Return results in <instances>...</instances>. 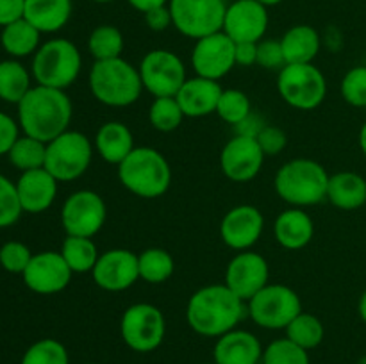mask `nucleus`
<instances>
[{
    "instance_id": "29",
    "label": "nucleus",
    "mask_w": 366,
    "mask_h": 364,
    "mask_svg": "<svg viewBox=\"0 0 366 364\" xmlns=\"http://www.w3.org/2000/svg\"><path fill=\"white\" fill-rule=\"evenodd\" d=\"M39 36L41 32L29 24L25 18L13 21V24L6 25L0 34V41H2L4 50L13 57H27L31 54H36L39 49Z\"/></svg>"
},
{
    "instance_id": "21",
    "label": "nucleus",
    "mask_w": 366,
    "mask_h": 364,
    "mask_svg": "<svg viewBox=\"0 0 366 364\" xmlns=\"http://www.w3.org/2000/svg\"><path fill=\"white\" fill-rule=\"evenodd\" d=\"M16 191L24 213H45L56 200L57 181L45 168L21 171L16 182Z\"/></svg>"
},
{
    "instance_id": "42",
    "label": "nucleus",
    "mask_w": 366,
    "mask_h": 364,
    "mask_svg": "<svg viewBox=\"0 0 366 364\" xmlns=\"http://www.w3.org/2000/svg\"><path fill=\"white\" fill-rule=\"evenodd\" d=\"M342 96L354 107H366V66H356L342 81Z\"/></svg>"
},
{
    "instance_id": "45",
    "label": "nucleus",
    "mask_w": 366,
    "mask_h": 364,
    "mask_svg": "<svg viewBox=\"0 0 366 364\" xmlns=\"http://www.w3.org/2000/svg\"><path fill=\"white\" fill-rule=\"evenodd\" d=\"M18 131H20V127H18L16 121L9 114L0 113V156L9 153L11 146L20 138Z\"/></svg>"
},
{
    "instance_id": "52",
    "label": "nucleus",
    "mask_w": 366,
    "mask_h": 364,
    "mask_svg": "<svg viewBox=\"0 0 366 364\" xmlns=\"http://www.w3.org/2000/svg\"><path fill=\"white\" fill-rule=\"evenodd\" d=\"M360 146H361V150H363V153L366 156V121H365L363 127H361V131H360Z\"/></svg>"
},
{
    "instance_id": "16",
    "label": "nucleus",
    "mask_w": 366,
    "mask_h": 364,
    "mask_svg": "<svg viewBox=\"0 0 366 364\" xmlns=\"http://www.w3.org/2000/svg\"><path fill=\"white\" fill-rule=\"evenodd\" d=\"M71 275L74 271L70 270L61 252L46 250L32 256L21 277L31 291L38 295H56L68 288Z\"/></svg>"
},
{
    "instance_id": "27",
    "label": "nucleus",
    "mask_w": 366,
    "mask_h": 364,
    "mask_svg": "<svg viewBox=\"0 0 366 364\" xmlns=\"http://www.w3.org/2000/svg\"><path fill=\"white\" fill-rule=\"evenodd\" d=\"M327 200L342 211H356L366 203V181L354 171H340L329 177Z\"/></svg>"
},
{
    "instance_id": "13",
    "label": "nucleus",
    "mask_w": 366,
    "mask_h": 364,
    "mask_svg": "<svg viewBox=\"0 0 366 364\" xmlns=\"http://www.w3.org/2000/svg\"><path fill=\"white\" fill-rule=\"evenodd\" d=\"M107 218V207L102 196L92 189L71 193L61 209V225L66 236L93 238L102 231Z\"/></svg>"
},
{
    "instance_id": "8",
    "label": "nucleus",
    "mask_w": 366,
    "mask_h": 364,
    "mask_svg": "<svg viewBox=\"0 0 366 364\" xmlns=\"http://www.w3.org/2000/svg\"><path fill=\"white\" fill-rule=\"evenodd\" d=\"M247 313L257 327L285 330L293 318L302 313V302L295 289L285 284H268L247 302Z\"/></svg>"
},
{
    "instance_id": "28",
    "label": "nucleus",
    "mask_w": 366,
    "mask_h": 364,
    "mask_svg": "<svg viewBox=\"0 0 366 364\" xmlns=\"http://www.w3.org/2000/svg\"><path fill=\"white\" fill-rule=\"evenodd\" d=\"M286 64L313 63L320 52V36L311 25H293L281 38Z\"/></svg>"
},
{
    "instance_id": "47",
    "label": "nucleus",
    "mask_w": 366,
    "mask_h": 364,
    "mask_svg": "<svg viewBox=\"0 0 366 364\" xmlns=\"http://www.w3.org/2000/svg\"><path fill=\"white\" fill-rule=\"evenodd\" d=\"M25 0H0V25L13 24V21L24 18Z\"/></svg>"
},
{
    "instance_id": "35",
    "label": "nucleus",
    "mask_w": 366,
    "mask_h": 364,
    "mask_svg": "<svg viewBox=\"0 0 366 364\" xmlns=\"http://www.w3.org/2000/svg\"><path fill=\"white\" fill-rule=\"evenodd\" d=\"M88 50L95 61L117 59L124 52V36L113 25H99L89 34Z\"/></svg>"
},
{
    "instance_id": "48",
    "label": "nucleus",
    "mask_w": 366,
    "mask_h": 364,
    "mask_svg": "<svg viewBox=\"0 0 366 364\" xmlns=\"http://www.w3.org/2000/svg\"><path fill=\"white\" fill-rule=\"evenodd\" d=\"M264 121L259 114H254L250 113L249 116L245 118L243 121H239L238 125H234V134L238 136H247V138H254L256 139L259 136V132L263 131L264 127Z\"/></svg>"
},
{
    "instance_id": "5",
    "label": "nucleus",
    "mask_w": 366,
    "mask_h": 364,
    "mask_svg": "<svg viewBox=\"0 0 366 364\" xmlns=\"http://www.w3.org/2000/svg\"><path fill=\"white\" fill-rule=\"evenodd\" d=\"M89 91L100 103L127 107L138 102L143 91L139 70L122 57L95 61L89 70Z\"/></svg>"
},
{
    "instance_id": "24",
    "label": "nucleus",
    "mask_w": 366,
    "mask_h": 364,
    "mask_svg": "<svg viewBox=\"0 0 366 364\" xmlns=\"http://www.w3.org/2000/svg\"><path fill=\"white\" fill-rule=\"evenodd\" d=\"M274 236L286 250H300L311 243L315 236V221L300 207H292L277 216Z\"/></svg>"
},
{
    "instance_id": "56",
    "label": "nucleus",
    "mask_w": 366,
    "mask_h": 364,
    "mask_svg": "<svg viewBox=\"0 0 366 364\" xmlns=\"http://www.w3.org/2000/svg\"><path fill=\"white\" fill-rule=\"evenodd\" d=\"M86 364H97V363H86Z\"/></svg>"
},
{
    "instance_id": "6",
    "label": "nucleus",
    "mask_w": 366,
    "mask_h": 364,
    "mask_svg": "<svg viewBox=\"0 0 366 364\" xmlns=\"http://www.w3.org/2000/svg\"><path fill=\"white\" fill-rule=\"evenodd\" d=\"M82 57L77 46L64 38L43 43L32 59V77L39 86L66 89L81 75Z\"/></svg>"
},
{
    "instance_id": "25",
    "label": "nucleus",
    "mask_w": 366,
    "mask_h": 364,
    "mask_svg": "<svg viewBox=\"0 0 366 364\" xmlns=\"http://www.w3.org/2000/svg\"><path fill=\"white\" fill-rule=\"evenodd\" d=\"M95 148L106 163L118 166L136 148L131 128L122 121H106L95 134Z\"/></svg>"
},
{
    "instance_id": "10",
    "label": "nucleus",
    "mask_w": 366,
    "mask_h": 364,
    "mask_svg": "<svg viewBox=\"0 0 366 364\" xmlns=\"http://www.w3.org/2000/svg\"><path fill=\"white\" fill-rule=\"evenodd\" d=\"M164 334H167L164 314L152 303H132L122 314L120 335L132 352H154L161 346Z\"/></svg>"
},
{
    "instance_id": "58",
    "label": "nucleus",
    "mask_w": 366,
    "mask_h": 364,
    "mask_svg": "<svg viewBox=\"0 0 366 364\" xmlns=\"http://www.w3.org/2000/svg\"><path fill=\"white\" fill-rule=\"evenodd\" d=\"M224 2H225V0H224Z\"/></svg>"
},
{
    "instance_id": "14",
    "label": "nucleus",
    "mask_w": 366,
    "mask_h": 364,
    "mask_svg": "<svg viewBox=\"0 0 366 364\" xmlns=\"http://www.w3.org/2000/svg\"><path fill=\"white\" fill-rule=\"evenodd\" d=\"M236 66V43L224 31L197 39L192 68L199 77L220 81Z\"/></svg>"
},
{
    "instance_id": "44",
    "label": "nucleus",
    "mask_w": 366,
    "mask_h": 364,
    "mask_svg": "<svg viewBox=\"0 0 366 364\" xmlns=\"http://www.w3.org/2000/svg\"><path fill=\"white\" fill-rule=\"evenodd\" d=\"M257 145L261 146L264 156H279L282 150L288 145V138L282 128L275 127V125H264L263 131L256 138Z\"/></svg>"
},
{
    "instance_id": "1",
    "label": "nucleus",
    "mask_w": 366,
    "mask_h": 364,
    "mask_svg": "<svg viewBox=\"0 0 366 364\" xmlns=\"http://www.w3.org/2000/svg\"><path fill=\"white\" fill-rule=\"evenodd\" d=\"M245 314V302L225 284L197 289L188 300L186 320L193 332L204 338H220L238 328Z\"/></svg>"
},
{
    "instance_id": "9",
    "label": "nucleus",
    "mask_w": 366,
    "mask_h": 364,
    "mask_svg": "<svg viewBox=\"0 0 366 364\" xmlns=\"http://www.w3.org/2000/svg\"><path fill=\"white\" fill-rule=\"evenodd\" d=\"M277 91L288 106L313 111L327 96V81L313 63L286 64L277 75Z\"/></svg>"
},
{
    "instance_id": "34",
    "label": "nucleus",
    "mask_w": 366,
    "mask_h": 364,
    "mask_svg": "<svg viewBox=\"0 0 366 364\" xmlns=\"http://www.w3.org/2000/svg\"><path fill=\"white\" fill-rule=\"evenodd\" d=\"M7 157H9L11 164H13L14 168H18L20 171L45 168L46 143L24 134L14 141V145L11 146Z\"/></svg>"
},
{
    "instance_id": "36",
    "label": "nucleus",
    "mask_w": 366,
    "mask_h": 364,
    "mask_svg": "<svg viewBox=\"0 0 366 364\" xmlns=\"http://www.w3.org/2000/svg\"><path fill=\"white\" fill-rule=\"evenodd\" d=\"M184 118V113L175 96H159L150 103L149 121L156 131L174 132L175 128L181 127Z\"/></svg>"
},
{
    "instance_id": "31",
    "label": "nucleus",
    "mask_w": 366,
    "mask_h": 364,
    "mask_svg": "<svg viewBox=\"0 0 366 364\" xmlns=\"http://www.w3.org/2000/svg\"><path fill=\"white\" fill-rule=\"evenodd\" d=\"M61 256L74 273H92L100 253L92 238L66 236L61 246Z\"/></svg>"
},
{
    "instance_id": "43",
    "label": "nucleus",
    "mask_w": 366,
    "mask_h": 364,
    "mask_svg": "<svg viewBox=\"0 0 366 364\" xmlns=\"http://www.w3.org/2000/svg\"><path fill=\"white\" fill-rule=\"evenodd\" d=\"M257 66L264 70H282L286 66L285 52H282L281 39H264L257 41Z\"/></svg>"
},
{
    "instance_id": "32",
    "label": "nucleus",
    "mask_w": 366,
    "mask_h": 364,
    "mask_svg": "<svg viewBox=\"0 0 366 364\" xmlns=\"http://www.w3.org/2000/svg\"><path fill=\"white\" fill-rule=\"evenodd\" d=\"M139 278L147 284H163L174 275V257L164 248H147L138 253Z\"/></svg>"
},
{
    "instance_id": "54",
    "label": "nucleus",
    "mask_w": 366,
    "mask_h": 364,
    "mask_svg": "<svg viewBox=\"0 0 366 364\" xmlns=\"http://www.w3.org/2000/svg\"><path fill=\"white\" fill-rule=\"evenodd\" d=\"M93 2H99V4H107V2H113V0H93Z\"/></svg>"
},
{
    "instance_id": "37",
    "label": "nucleus",
    "mask_w": 366,
    "mask_h": 364,
    "mask_svg": "<svg viewBox=\"0 0 366 364\" xmlns=\"http://www.w3.org/2000/svg\"><path fill=\"white\" fill-rule=\"evenodd\" d=\"M252 113V103L242 89H224L217 106V114L229 125H238Z\"/></svg>"
},
{
    "instance_id": "4",
    "label": "nucleus",
    "mask_w": 366,
    "mask_h": 364,
    "mask_svg": "<svg viewBox=\"0 0 366 364\" xmlns=\"http://www.w3.org/2000/svg\"><path fill=\"white\" fill-rule=\"evenodd\" d=\"M327 170L313 159H292L279 168L274 186L279 198L293 207H310L327 200Z\"/></svg>"
},
{
    "instance_id": "18",
    "label": "nucleus",
    "mask_w": 366,
    "mask_h": 364,
    "mask_svg": "<svg viewBox=\"0 0 366 364\" xmlns=\"http://www.w3.org/2000/svg\"><path fill=\"white\" fill-rule=\"evenodd\" d=\"M264 153L254 138L234 134L220 153L222 173L232 182H249L257 177L264 163Z\"/></svg>"
},
{
    "instance_id": "46",
    "label": "nucleus",
    "mask_w": 366,
    "mask_h": 364,
    "mask_svg": "<svg viewBox=\"0 0 366 364\" xmlns=\"http://www.w3.org/2000/svg\"><path fill=\"white\" fill-rule=\"evenodd\" d=\"M145 21H147V25H149L150 31H156V32L167 31V29L172 25L170 7L161 6V7H156V9L147 11Z\"/></svg>"
},
{
    "instance_id": "49",
    "label": "nucleus",
    "mask_w": 366,
    "mask_h": 364,
    "mask_svg": "<svg viewBox=\"0 0 366 364\" xmlns=\"http://www.w3.org/2000/svg\"><path fill=\"white\" fill-rule=\"evenodd\" d=\"M257 43H236V64L239 66H252L256 64Z\"/></svg>"
},
{
    "instance_id": "55",
    "label": "nucleus",
    "mask_w": 366,
    "mask_h": 364,
    "mask_svg": "<svg viewBox=\"0 0 366 364\" xmlns=\"http://www.w3.org/2000/svg\"><path fill=\"white\" fill-rule=\"evenodd\" d=\"M200 364H217V363H200Z\"/></svg>"
},
{
    "instance_id": "11",
    "label": "nucleus",
    "mask_w": 366,
    "mask_h": 364,
    "mask_svg": "<svg viewBox=\"0 0 366 364\" xmlns=\"http://www.w3.org/2000/svg\"><path fill=\"white\" fill-rule=\"evenodd\" d=\"M172 25L188 38L200 39L224 29V0H170Z\"/></svg>"
},
{
    "instance_id": "57",
    "label": "nucleus",
    "mask_w": 366,
    "mask_h": 364,
    "mask_svg": "<svg viewBox=\"0 0 366 364\" xmlns=\"http://www.w3.org/2000/svg\"><path fill=\"white\" fill-rule=\"evenodd\" d=\"M365 109H366V107H365Z\"/></svg>"
},
{
    "instance_id": "30",
    "label": "nucleus",
    "mask_w": 366,
    "mask_h": 364,
    "mask_svg": "<svg viewBox=\"0 0 366 364\" xmlns=\"http://www.w3.org/2000/svg\"><path fill=\"white\" fill-rule=\"evenodd\" d=\"M31 88V74L24 64L14 59L0 63V100L18 106Z\"/></svg>"
},
{
    "instance_id": "50",
    "label": "nucleus",
    "mask_w": 366,
    "mask_h": 364,
    "mask_svg": "<svg viewBox=\"0 0 366 364\" xmlns=\"http://www.w3.org/2000/svg\"><path fill=\"white\" fill-rule=\"evenodd\" d=\"M129 4H131L134 9L142 11V13L145 14L147 11L156 9V7H161V6H167L168 0H129Z\"/></svg>"
},
{
    "instance_id": "17",
    "label": "nucleus",
    "mask_w": 366,
    "mask_h": 364,
    "mask_svg": "<svg viewBox=\"0 0 366 364\" xmlns=\"http://www.w3.org/2000/svg\"><path fill=\"white\" fill-rule=\"evenodd\" d=\"M93 282L104 291L120 293L132 288L139 278L138 253L125 248H113L100 253L92 271Z\"/></svg>"
},
{
    "instance_id": "38",
    "label": "nucleus",
    "mask_w": 366,
    "mask_h": 364,
    "mask_svg": "<svg viewBox=\"0 0 366 364\" xmlns=\"http://www.w3.org/2000/svg\"><path fill=\"white\" fill-rule=\"evenodd\" d=\"M20 364H70V355L57 339H39L27 348Z\"/></svg>"
},
{
    "instance_id": "41",
    "label": "nucleus",
    "mask_w": 366,
    "mask_h": 364,
    "mask_svg": "<svg viewBox=\"0 0 366 364\" xmlns=\"http://www.w3.org/2000/svg\"><path fill=\"white\" fill-rule=\"evenodd\" d=\"M34 253L20 241H7L0 246V266L14 275H21L31 263Z\"/></svg>"
},
{
    "instance_id": "19",
    "label": "nucleus",
    "mask_w": 366,
    "mask_h": 364,
    "mask_svg": "<svg viewBox=\"0 0 366 364\" xmlns=\"http://www.w3.org/2000/svg\"><path fill=\"white\" fill-rule=\"evenodd\" d=\"M264 228V216L256 206L242 203L227 211L220 223V238L229 248L245 252L257 241Z\"/></svg>"
},
{
    "instance_id": "39",
    "label": "nucleus",
    "mask_w": 366,
    "mask_h": 364,
    "mask_svg": "<svg viewBox=\"0 0 366 364\" xmlns=\"http://www.w3.org/2000/svg\"><path fill=\"white\" fill-rule=\"evenodd\" d=\"M261 364H311V360L307 350L300 348L288 338H281L263 350Z\"/></svg>"
},
{
    "instance_id": "12",
    "label": "nucleus",
    "mask_w": 366,
    "mask_h": 364,
    "mask_svg": "<svg viewBox=\"0 0 366 364\" xmlns=\"http://www.w3.org/2000/svg\"><path fill=\"white\" fill-rule=\"evenodd\" d=\"M143 89L154 98L175 96L186 82V66L177 54L164 49L150 50L138 66Z\"/></svg>"
},
{
    "instance_id": "23",
    "label": "nucleus",
    "mask_w": 366,
    "mask_h": 364,
    "mask_svg": "<svg viewBox=\"0 0 366 364\" xmlns=\"http://www.w3.org/2000/svg\"><path fill=\"white\" fill-rule=\"evenodd\" d=\"M261 341L249 330L234 328L220 335L214 343L213 363L217 364H261Z\"/></svg>"
},
{
    "instance_id": "26",
    "label": "nucleus",
    "mask_w": 366,
    "mask_h": 364,
    "mask_svg": "<svg viewBox=\"0 0 366 364\" xmlns=\"http://www.w3.org/2000/svg\"><path fill=\"white\" fill-rule=\"evenodd\" d=\"M71 16V0H25L24 18L39 32H57Z\"/></svg>"
},
{
    "instance_id": "15",
    "label": "nucleus",
    "mask_w": 366,
    "mask_h": 364,
    "mask_svg": "<svg viewBox=\"0 0 366 364\" xmlns=\"http://www.w3.org/2000/svg\"><path fill=\"white\" fill-rule=\"evenodd\" d=\"M225 285L243 302H249L264 285L270 284V266L261 253L245 250L231 259L225 270Z\"/></svg>"
},
{
    "instance_id": "40",
    "label": "nucleus",
    "mask_w": 366,
    "mask_h": 364,
    "mask_svg": "<svg viewBox=\"0 0 366 364\" xmlns=\"http://www.w3.org/2000/svg\"><path fill=\"white\" fill-rule=\"evenodd\" d=\"M21 213L24 209L18 198L16 184L0 175V228L16 223Z\"/></svg>"
},
{
    "instance_id": "2",
    "label": "nucleus",
    "mask_w": 366,
    "mask_h": 364,
    "mask_svg": "<svg viewBox=\"0 0 366 364\" xmlns=\"http://www.w3.org/2000/svg\"><path fill=\"white\" fill-rule=\"evenodd\" d=\"M74 107L63 89L34 86L18 103V125L25 136L50 143L68 131Z\"/></svg>"
},
{
    "instance_id": "20",
    "label": "nucleus",
    "mask_w": 366,
    "mask_h": 364,
    "mask_svg": "<svg viewBox=\"0 0 366 364\" xmlns=\"http://www.w3.org/2000/svg\"><path fill=\"white\" fill-rule=\"evenodd\" d=\"M268 29V11L257 0H236L227 6L222 31L234 43H257Z\"/></svg>"
},
{
    "instance_id": "3",
    "label": "nucleus",
    "mask_w": 366,
    "mask_h": 364,
    "mask_svg": "<svg viewBox=\"0 0 366 364\" xmlns=\"http://www.w3.org/2000/svg\"><path fill=\"white\" fill-rule=\"evenodd\" d=\"M118 181L139 198H159L170 189V163L159 150L138 146L118 164Z\"/></svg>"
},
{
    "instance_id": "22",
    "label": "nucleus",
    "mask_w": 366,
    "mask_h": 364,
    "mask_svg": "<svg viewBox=\"0 0 366 364\" xmlns=\"http://www.w3.org/2000/svg\"><path fill=\"white\" fill-rule=\"evenodd\" d=\"M222 91H224V88L218 81H211V79L197 75L193 79H186L175 98H177L186 118H204L217 113Z\"/></svg>"
},
{
    "instance_id": "33",
    "label": "nucleus",
    "mask_w": 366,
    "mask_h": 364,
    "mask_svg": "<svg viewBox=\"0 0 366 364\" xmlns=\"http://www.w3.org/2000/svg\"><path fill=\"white\" fill-rule=\"evenodd\" d=\"M286 338L290 341H293L295 345H299L304 350H315L317 346H320V343L324 341L325 328L324 323L318 320L315 314L310 313H300L297 314L292 320V323L285 328Z\"/></svg>"
},
{
    "instance_id": "51",
    "label": "nucleus",
    "mask_w": 366,
    "mask_h": 364,
    "mask_svg": "<svg viewBox=\"0 0 366 364\" xmlns=\"http://www.w3.org/2000/svg\"><path fill=\"white\" fill-rule=\"evenodd\" d=\"M360 316H361V320L366 323V291L361 295V298H360Z\"/></svg>"
},
{
    "instance_id": "53",
    "label": "nucleus",
    "mask_w": 366,
    "mask_h": 364,
    "mask_svg": "<svg viewBox=\"0 0 366 364\" xmlns=\"http://www.w3.org/2000/svg\"><path fill=\"white\" fill-rule=\"evenodd\" d=\"M257 2L263 4L264 7H268V6H277V4H281L282 0H257Z\"/></svg>"
},
{
    "instance_id": "7",
    "label": "nucleus",
    "mask_w": 366,
    "mask_h": 364,
    "mask_svg": "<svg viewBox=\"0 0 366 364\" xmlns=\"http://www.w3.org/2000/svg\"><path fill=\"white\" fill-rule=\"evenodd\" d=\"M93 159V145L88 136L70 131L46 143L45 170L57 182H70L88 171Z\"/></svg>"
}]
</instances>
